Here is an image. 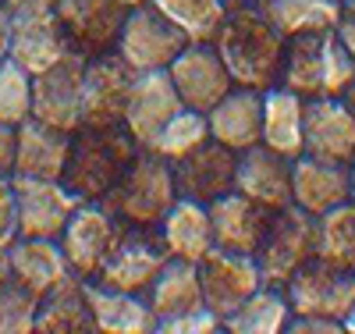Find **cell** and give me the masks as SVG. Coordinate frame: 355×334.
<instances>
[{
  "label": "cell",
  "mask_w": 355,
  "mask_h": 334,
  "mask_svg": "<svg viewBox=\"0 0 355 334\" xmlns=\"http://www.w3.org/2000/svg\"><path fill=\"white\" fill-rule=\"evenodd\" d=\"M224 68L231 72V82L242 89H266L281 85V68H284V47L288 40L263 18L259 4L227 11L220 33L214 40Z\"/></svg>",
  "instance_id": "1"
},
{
  "label": "cell",
  "mask_w": 355,
  "mask_h": 334,
  "mask_svg": "<svg viewBox=\"0 0 355 334\" xmlns=\"http://www.w3.org/2000/svg\"><path fill=\"white\" fill-rule=\"evenodd\" d=\"M139 142L125 132V125H110V128H89L82 125L71 135V149H68V164L61 181L89 203H100L121 174L128 171V164L139 153Z\"/></svg>",
  "instance_id": "2"
},
{
  "label": "cell",
  "mask_w": 355,
  "mask_h": 334,
  "mask_svg": "<svg viewBox=\"0 0 355 334\" xmlns=\"http://www.w3.org/2000/svg\"><path fill=\"white\" fill-rule=\"evenodd\" d=\"M178 199L174 167L153 149H139L121 181L100 199L110 217L125 228H160L167 210Z\"/></svg>",
  "instance_id": "3"
},
{
  "label": "cell",
  "mask_w": 355,
  "mask_h": 334,
  "mask_svg": "<svg viewBox=\"0 0 355 334\" xmlns=\"http://www.w3.org/2000/svg\"><path fill=\"white\" fill-rule=\"evenodd\" d=\"M252 256H256L263 285L284 288L316 256V217L295 203L277 210Z\"/></svg>",
  "instance_id": "4"
},
{
  "label": "cell",
  "mask_w": 355,
  "mask_h": 334,
  "mask_svg": "<svg viewBox=\"0 0 355 334\" xmlns=\"http://www.w3.org/2000/svg\"><path fill=\"white\" fill-rule=\"evenodd\" d=\"M189 47V36L178 28L153 0L128 8V18L117 36V53L135 72H167L171 60Z\"/></svg>",
  "instance_id": "5"
},
{
  "label": "cell",
  "mask_w": 355,
  "mask_h": 334,
  "mask_svg": "<svg viewBox=\"0 0 355 334\" xmlns=\"http://www.w3.org/2000/svg\"><path fill=\"white\" fill-rule=\"evenodd\" d=\"M167 260H171V253L160 238V228H125L121 224L114 249L93 281L103 288H114V292L146 295V288L153 285V278L164 270Z\"/></svg>",
  "instance_id": "6"
},
{
  "label": "cell",
  "mask_w": 355,
  "mask_h": 334,
  "mask_svg": "<svg viewBox=\"0 0 355 334\" xmlns=\"http://www.w3.org/2000/svg\"><path fill=\"white\" fill-rule=\"evenodd\" d=\"M291 317H323V320H338L355 306V270H338L323 260H309L299 274L284 285Z\"/></svg>",
  "instance_id": "7"
},
{
  "label": "cell",
  "mask_w": 355,
  "mask_h": 334,
  "mask_svg": "<svg viewBox=\"0 0 355 334\" xmlns=\"http://www.w3.org/2000/svg\"><path fill=\"white\" fill-rule=\"evenodd\" d=\"M53 18L78 57H100L110 53L121 36V25L128 18V8L121 0H53Z\"/></svg>",
  "instance_id": "8"
},
{
  "label": "cell",
  "mask_w": 355,
  "mask_h": 334,
  "mask_svg": "<svg viewBox=\"0 0 355 334\" xmlns=\"http://www.w3.org/2000/svg\"><path fill=\"white\" fill-rule=\"evenodd\" d=\"M132 85H135V68H128L117 50L89 57L82 72V125L89 128L121 125Z\"/></svg>",
  "instance_id": "9"
},
{
  "label": "cell",
  "mask_w": 355,
  "mask_h": 334,
  "mask_svg": "<svg viewBox=\"0 0 355 334\" xmlns=\"http://www.w3.org/2000/svg\"><path fill=\"white\" fill-rule=\"evenodd\" d=\"M117 231H121V224L110 217V210L103 203L82 199L75 206L71 221L64 224L61 238H57V242H61V249H64V260L71 267V274H78L82 281H93L100 274L103 260L114 249Z\"/></svg>",
  "instance_id": "10"
},
{
  "label": "cell",
  "mask_w": 355,
  "mask_h": 334,
  "mask_svg": "<svg viewBox=\"0 0 355 334\" xmlns=\"http://www.w3.org/2000/svg\"><path fill=\"white\" fill-rule=\"evenodd\" d=\"M82 72L85 57L68 53L53 68L33 78V117L43 125L75 135L82 128Z\"/></svg>",
  "instance_id": "11"
},
{
  "label": "cell",
  "mask_w": 355,
  "mask_h": 334,
  "mask_svg": "<svg viewBox=\"0 0 355 334\" xmlns=\"http://www.w3.org/2000/svg\"><path fill=\"white\" fill-rule=\"evenodd\" d=\"M167 75L178 89V97H182V103L189 110H199V114H210L234 89L231 72L224 68L214 43H189L171 60Z\"/></svg>",
  "instance_id": "12"
},
{
  "label": "cell",
  "mask_w": 355,
  "mask_h": 334,
  "mask_svg": "<svg viewBox=\"0 0 355 334\" xmlns=\"http://www.w3.org/2000/svg\"><path fill=\"white\" fill-rule=\"evenodd\" d=\"M11 185L18 206V238H61L75 206L82 203L64 181L11 178Z\"/></svg>",
  "instance_id": "13"
},
{
  "label": "cell",
  "mask_w": 355,
  "mask_h": 334,
  "mask_svg": "<svg viewBox=\"0 0 355 334\" xmlns=\"http://www.w3.org/2000/svg\"><path fill=\"white\" fill-rule=\"evenodd\" d=\"M199 285H202V302L214 310L220 320L234 313L242 302L263 285L256 256L245 253H227V249H210L199 260Z\"/></svg>",
  "instance_id": "14"
},
{
  "label": "cell",
  "mask_w": 355,
  "mask_h": 334,
  "mask_svg": "<svg viewBox=\"0 0 355 334\" xmlns=\"http://www.w3.org/2000/svg\"><path fill=\"white\" fill-rule=\"evenodd\" d=\"M174 185L182 199H196L210 206L214 199L234 192V171H239V153L214 139H206L189 157L174 160Z\"/></svg>",
  "instance_id": "15"
},
{
  "label": "cell",
  "mask_w": 355,
  "mask_h": 334,
  "mask_svg": "<svg viewBox=\"0 0 355 334\" xmlns=\"http://www.w3.org/2000/svg\"><path fill=\"white\" fill-rule=\"evenodd\" d=\"M182 107L185 103L178 97V89H174L167 72H135V85H132L121 125L142 149H150L157 142V135L164 132V125Z\"/></svg>",
  "instance_id": "16"
},
{
  "label": "cell",
  "mask_w": 355,
  "mask_h": 334,
  "mask_svg": "<svg viewBox=\"0 0 355 334\" xmlns=\"http://www.w3.org/2000/svg\"><path fill=\"white\" fill-rule=\"evenodd\" d=\"M210 228H214V246L227 249V253H245L252 256L259 249V242L270 228L277 210L263 206L242 192H227L220 199H214L210 206Z\"/></svg>",
  "instance_id": "17"
},
{
  "label": "cell",
  "mask_w": 355,
  "mask_h": 334,
  "mask_svg": "<svg viewBox=\"0 0 355 334\" xmlns=\"http://www.w3.org/2000/svg\"><path fill=\"white\" fill-rule=\"evenodd\" d=\"M306 153L331 164L355 160V114L341 97L306 100Z\"/></svg>",
  "instance_id": "18"
},
{
  "label": "cell",
  "mask_w": 355,
  "mask_h": 334,
  "mask_svg": "<svg viewBox=\"0 0 355 334\" xmlns=\"http://www.w3.org/2000/svg\"><path fill=\"white\" fill-rule=\"evenodd\" d=\"M71 53L61 25H57L53 11H25L15 15L11 22V47L8 57L18 68H25L28 75H43L46 68H53L57 60H64Z\"/></svg>",
  "instance_id": "19"
},
{
  "label": "cell",
  "mask_w": 355,
  "mask_h": 334,
  "mask_svg": "<svg viewBox=\"0 0 355 334\" xmlns=\"http://www.w3.org/2000/svg\"><path fill=\"white\" fill-rule=\"evenodd\" d=\"M234 192H242L270 210L291 206V160L266 149L263 142L239 153V171H234Z\"/></svg>",
  "instance_id": "20"
},
{
  "label": "cell",
  "mask_w": 355,
  "mask_h": 334,
  "mask_svg": "<svg viewBox=\"0 0 355 334\" xmlns=\"http://www.w3.org/2000/svg\"><path fill=\"white\" fill-rule=\"evenodd\" d=\"M206 125H210V139L234 149V153H245V149L259 146V139H263V93L259 89L234 85L206 114Z\"/></svg>",
  "instance_id": "21"
},
{
  "label": "cell",
  "mask_w": 355,
  "mask_h": 334,
  "mask_svg": "<svg viewBox=\"0 0 355 334\" xmlns=\"http://www.w3.org/2000/svg\"><path fill=\"white\" fill-rule=\"evenodd\" d=\"M291 203L306 214L320 217L327 210L348 203V164H331L320 157H295L291 160Z\"/></svg>",
  "instance_id": "22"
},
{
  "label": "cell",
  "mask_w": 355,
  "mask_h": 334,
  "mask_svg": "<svg viewBox=\"0 0 355 334\" xmlns=\"http://www.w3.org/2000/svg\"><path fill=\"white\" fill-rule=\"evenodd\" d=\"M8 260H11V281L33 292L36 299H43L64 278H71V267L57 238H15L8 246Z\"/></svg>",
  "instance_id": "23"
},
{
  "label": "cell",
  "mask_w": 355,
  "mask_h": 334,
  "mask_svg": "<svg viewBox=\"0 0 355 334\" xmlns=\"http://www.w3.org/2000/svg\"><path fill=\"white\" fill-rule=\"evenodd\" d=\"M71 135L57 132L43 121L28 117L18 125V153H15V174L11 178H43V181H61L68 164Z\"/></svg>",
  "instance_id": "24"
},
{
  "label": "cell",
  "mask_w": 355,
  "mask_h": 334,
  "mask_svg": "<svg viewBox=\"0 0 355 334\" xmlns=\"http://www.w3.org/2000/svg\"><path fill=\"white\" fill-rule=\"evenodd\" d=\"M266 149L295 160L306 153V97L288 85H274L263 93V139Z\"/></svg>",
  "instance_id": "25"
},
{
  "label": "cell",
  "mask_w": 355,
  "mask_h": 334,
  "mask_svg": "<svg viewBox=\"0 0 355 334\" xmlns=\"http://www.w3.org/2000/svg\"><path fill=\"white\" fill-rule=\"evenodd\" d=\"M85 295H89V310H93V324L100 334H150L160 324L146 295L114 292L96 281H85Z\"/></svg>",
  "instance_id": "26"
},
{
  "label": "cell",
  "mask_w": 355,
  "mask_h": 334,
  "mask_svg": "<svg viewBox=\"0 0 355 334\" xmlns=\"http://www.w3.org/2000/svg\"><path fill=\"white\" fill-rule=\"evenodd\" d=\"M93 310H89L85 281L78 274L50 288L36 306V334H93Z\"/></svg>",
  "instance_id": "27"
},
{
  "label": "cell",
  "mask_w": 355,
  "mask_h": 334,
  "mask_svg": "<svg viewBox=\"0 0 355 334\" xmlns=\"http://www.w3.org/2000/svg\"><path fill=\"white\" fill-rule=\"evenodd\" d=\"M146 302H150V310L157 313L160 324L171 320V317H182V313H192V310L206 306L202 285H199V263L171 256L164 263V270L153 278V285L146 288Z\"/></svg>",
  "instance_id": "28"
},
{
  "label": "cell",
  "mask_w": 355,
  "mask_h": 334,
  "mask_svg": "<svg viewBox=\"0 0 355 334\" xmlns=\"http://www.w3.org/2000/svg\"><path fill=\"white\" fill-rule=\"evenodd\" d=\"M160 238L171 256L199 263L206 253L214 249V228H210V210L196 199L178 196L167 217L160 221Z\"/></svg>",
  "instance_id": "29"
},
{
  "label": "cell",
  "mask_w": 355,
  "mask_h": 334,
  "mask_svg": "<svg viewBox=\"0 0 355 334\" xmlns=\"http://www.w3.org/2000/svg\"><path fill=\"white\" fill-rule=\"evenodd\" d=\"M263 18L284 40L306 33H334L345 18V0H259Z\"/></svg>",
  "instance_id": "30"
},
{
  "label": "cell",
  "mask_w": 355,
  "mask_h": 334,
  "mask_svg": "<svg viewBox=\"0 0 355 334\" xmlns=\"http://www.w3.org/2000/svg\"><path fill=\"white\" fill-rule=\"evenodd\" d=\"M291 320V306L284 288H270L259 285L239 310L224 317V331L231 334H281L288 331Z\"/></svg>",
  "instance_id": "31"
},
{
  "label": "cell",
  "mask_w": 355,
  "mask_h": 334,
  "mask_svg": "<svg viewBox=\"0 0 355 334\" xmlns=\"http://www.w3.org/2000/svg\"><path fill=\"white\" fill-rule=\"evenodd\" d=\"M323 36L327 33H306L291 36L284 47V68H281V85L306 100L323 97Z\"/></svg>",
  "instance_id": "32"
},
{
  "label": "cell",
  "mask_w": 355,
  "mask_h": 334,
  "mask_svg": "<svg viewBox=\"0 0 355 334\" xmlns=\"http://www.w3.org/2000/svg\"><path fill=\"white\" fill-rule=\"evenodd\" d=\"M316 260L355 270V203H341L316 217Z\"/></svg>",
  "instance_id": "33"
},
{
  "label": "cell",
  "mask_w": 355,
  "mask_h": 334,
  "mask_svg": "<svg viewBox=\"0 0 355 334\" xmlns=\"http://www.w3.org/2000/svg\"><path fill=\"white\" fill-rule=\"evenodd\" d=\"M153 4L182 28L189 43H214L227 18L224 0H153Z\"/></svg>",
  "instance_id": "34"
},
{
  "label": "cell",
  "mask_w": 355,
  "mask_h": 334,
  "mask_svg": "<svg viewBox=\"0 0 355 334\" xmlns=\"http://www.w3.org/2000/svg\"><path fill=\"white\" fill-rule=\"evenodd\" d=\"M206 139H210V125H206V114H199V110H189V107H182L178 110L167 125H164V132L157 135V142L150 146L153 153H160L164 160H182V157H189L192 149H199Z\"/></svg>",
  "instance_id": "35"
},
{
  "label": "cell",
  "mask_w": 355,
  "mask_h": 334,
  "mask_svg": "<svg viewBox=\"0 0 355 334\" xmlns=\"http://www.w3.org/2000/svg\"><path fill=\"white\" fill-rule=\"evenodd\" d=\"M28 117H33V75L4 57L0 60V121L21 125Z\"/></svg>",
  "instance_id": "36"
},
{
  "label": "cell",
  "mask_w": 355,
  "mask_h": 334,
  "mask_svg": "<svg viewBox=\"0 0 355 334\" xmlns=\"http://www.w3.org/2000/svg\"><path fill=\"white\" fill-rule=\"evenodd\" d=\"M36 306L40 299L8 278L0 285V334H36Z\"/></svg>",
  "instance_id": "37"
},
{
  "label": "cell",
  "mask_w": 355,
  "mask_h": 334,
  "mask_svg": "<svg viewBox=\"0 0 355 334\" xmlns=\"http://www.w3.org/2000/svg\"><path fill=\"white\" fill-rule=\"evenodd\" d=\"M352 82H355V60L334 28V33L323 36V97H345Z\"/></svg>",
  "instance_id": "38"
},
{
  "label": "cell",
  "mask_w": 355,
  "mask_h": 334,
  "mask_svg": "<svg viewBox=\"0 0 355 334\" xmlns=\"http://www.w3.org/2000/svg\"><path fill=\"white\" fill-rule=\"evenodd\" d=\"M157 331H160V334H217V331H224V320H220L214 310L199 306V310H192V313H182V317L164 320Z\"/></svg>",
  "instance_id": "39"
},
{
  "label": "cell",
  "mask_w": 355,
  "mask_h": 334,
  "mask_svg": "<svg viewBox=\"0 0 355 334\" xmlns=\"http://www.w3.org/2000/svg\"><path fill=\"white\" fill-rule=\"evenodd\" d=\"M18 238V206H15V185L11 178H0V246H11Z\"/></svg>",
  "instance_id": "40"
},
{
  "label": "cell",
  "mask_w": 355,
  "mask_h": 334,
  "mask_svg": "<svg viewBox=\"0 0 355 334\" xmlns=\"http://www.w3.org/2000/svg\"><path fill=\"white\" fill-rule=\"evenodd\" d=\"M15 153H18V125L0 121V178L15 174Z\"/></svg>",
  "instance_id": "41"
},
{
  "label": "cell",
  "mask_w": 355,
  "mask_h": 334,
  "mask_svg": "<svg viewBox=\"0 0 355 334\" xmlns=\"http://www.w3.org/2000/svg\"><path fill=\"white\" fill-rule=\"evenodd\" d=\"M288 331H291V334H341L345 324L323 320V317H291V320H288Z\"/></svg>",
  "instance_id": "42"
},
{
  "label": "cell",
  "mask_w": 355,
  "mask_h": 334,
  "mask_svg": "<svg viewBox=\"0 0 355 334\" xmlns=\"http://www.w3.org/2000/svg\"><path fill=\"white\" fill-rule=\"evenodd\" d=\"M11 22H15V15H11V8L0 0V60L8 57V47H11Z\"/></svg>",
  "instance_id": "43"
},
{
  "label": "cell",
  "mask_w": 355,
  "mask_h": 334,
  "mask_svg": "<svg viewBox=\"0 0 355 334\" xmlns=\"http://www.w3.org/2000/svg\"><path fill=\"white\" fill-rule=\"evenodd\" d=\"M11 8V15H25V11H50L53 0H4Z\"/></svg>",
  "instance_id": "44"
},
{
  "label": "cell",
  "mask_w": 355,
  "mask_h": 334,
  "mask_svg": "<svg viewBox=\"0 0 355 334\" xmlns=\"http://www.w3.org/2000/svg\"><path fill=\"white\" fill-rule=\"evenodd\" d=\"M338 36H341V43L348 47L352 60H355V18H352V15H345V18H341V25H338Z\"/></svg>",
  "instance_id": "45"
},
{
  "label": "cell",
  "mask_w": 355,
  "mask_h": 334,
  "mask_svg": "<svg viewBox=\"0 0 355 334\" xmlns=\"http://www.w3.org/2000/svg\"><path fill=\"white\" fill-rule=\"evenodd\" d=\"M11 278V260H8V249L0 246V285H4Z\"/></svg>",
  "instance_id": "46"
},
{
  "label": "cell",
  "mask_w": 355,
  "mask_h": 334,
  "mask_svg": "<svg viewBox=\"0 0 355 334\" xmlns=\"http://www.w3.org/2000/svg\"><path fill=\"white\" fill-rule=\"evenodd\" d=\"M348 199L355 203V160L348 164Z\"/></svg>",
  "instance_id": "47"
},
{
  "label": "cell",
  "mask_w": 355,
  "mask_h": 334,
  "mask_svg": "<svg viewBox=\"0 0 355 334\" xmlns=\"http://www.w3.org/2000/svg\"><path fill=\"white\" fill-rule=\"evenodd\" d=\"M341 100H345V103H348V110L355 114V82H352V85L345 89V97H341Z\"/></svg>",
  "instance_id": "48"
},
{
  "label": "cell",
  "mask_w": 355,
  "mask_h": 334,
  "mask_svg": "<svg viewBox=\"0 0 355 334\" xmlns=\"http://www.w3.org/2000/svg\"><path fill=\"white\" fill-rule=\"evenodd\" d=\"M224 4H227V11H239V8H252L256 0H224Z\"/></svg>",
  "instance_id": "49"
},
{
  "label": "cell",
  "mask_w": 355,
  "mask_h": 334,
  "mask_svg": "<svg viewBox=\"0 0 355 334\" xmlns=\"http://www.w3.org/2000/svg\"><path fill=\"white\" fill-rule=\"evenodd\" d=\"M345 331H348V334H355V306H352V313L345 317Z\"/></svg>",
  "instance_id": "50"
},
{
  "label": "cell",
  "mask_w": 355,
  "mask_h": 334,
  "mask_svg": "<svg viewBox=\"0 0 355 334\" xmlns=\"http://www.w3.org/2000/svg\"><path fill=\"white\" fill-rule=\"evenodd\" d=\"M125 8H139V4H150V0H121Z\"/></svg>",
  "instance_id": "51"
},
{
  "label": "cell",
  "mask_w": 355,
  "mask_h": 334,
  "mask_svg": "<svg viewBox=\"0 0 355 334\" xmlns=\"http://www.w3.org/2000/svg\"><path fill=\"white\" fill-rule=\"evenodd\" d=\"M345 15H352V18H355V0H345Z\"/></svg>",
  "instance_id": "52"
},
{
  "label": "cell",
  "mask_w": 355,
  "mask_h": 334,
  "mask_svg": "<svg viewBox=\"0 0 355 334\" xmlns=\"http://www.w3.org/2000/svg\"><path fill=\"white\" fill-rule=\"evenodd\" d=\"M256 4H259V0H256Z\"/></svg>",
  "instance_id": "53"
}]
</instances>
